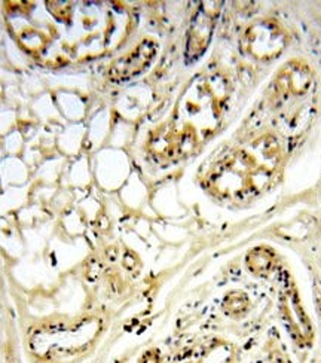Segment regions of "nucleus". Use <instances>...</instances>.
I'll use <instances>...</instances> for the list:
<instances>
[{
	"instance_id": "1",
	"label": "nucleus",
	"mask_w": 321,
	"mask_h": 363,
	"mask_svg": "<svg viewBox=\"0 0 321 363\" xmlns=\"http://www.w3.org/2000/svg\"><path fill=\"white\" fill-rule=\"evenodd\" d=\"M158 52V45L146 39L140 45H137L135 50L130 54L118 58L116 62L112 63L109 77L112 81H128L135 78L137 74L143 73L150 63L154 62Z\"/></svg>"
},
{
	"instance_id": "2",
	"label": "nucleus",
	"mask_w": 321,
	"mask_h": 363,
	"mask_svg": "<svg viewBox=\"0 0 321 363\" xmlns=\"http://www.w3.org/2000/svg\"><path fill=\"white\" fill-rule=\"evenodd\" d=\"M213 24H214V17L210 15L204 8L198 12L189 33V42H188V50H186L188 57L196 58L203 54L213 33Z\"/></svg>"
},
{
	"instance_id": "3",
	"label": "nucleus",
	"mask_w": 321,
	"mask_h": 363,
	"mask_svg": "<svg viewBox=\"0 0 321 363\" xmlns=\"http://www.w3.org/2000/svg\"><path fill=\"white\" fill-rule=\"evenodd\" d=\"M278 36L280 35L277 32V28L268 27L266 24L250 28V51L253 52V55L262 58L277 55V52L280 51V42L275 39H278Z\"/></svg>"
}]
</instances>
